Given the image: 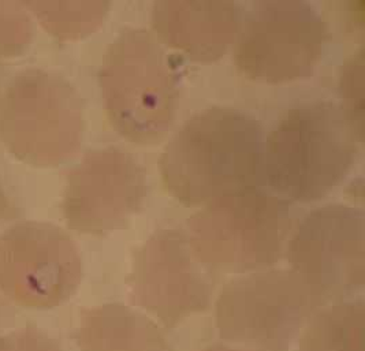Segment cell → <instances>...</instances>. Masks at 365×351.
<instances>
[{
    "instance_id": "obj_17",
    "label": "cell",
    "mask_w": 365,
    "mask_h": 351,
    "mask_svg": "<svg viewBox=\"0 0 365 351\" xmlns=\"http://www.w3.org/2000/svg\"><path fill=\"white\" fill-rule=\"evenodd\" d=\"M34 25L24 6L0 3V58H17L31 46Z\"/></svg>"
},
{
    "instance_id": "obj_6",
    "label": "cell",
    "mask_w": 365,
    "mask_h": 351,
    "mask_svg": "<svg viewBox=\"0 0 365 351\" xmlns=\"http://www.w3.org/2000/svg\"><path fill=\"white\" fill-rule=\"evenodd\" d=\"M326 305L292 269L238 275L215 300L222 342L250 351H292L316 310Z\"/></svg>"
},
{
    "instance_id": "obj_11",
    "label": "cell",
    "mask_w": 365,
    "mask_h": 351,
    "mask_svg": "<svg viewBox=\"0 0 365 351\" xmlns=\"http://www.w3.org/2000/svg\"><path fill=\"white\" fill-rule=\"evenodd\" d=\"M145 197V174L133 156L98 150L68 174L62 214L67 227L80 234H110L132 220Z\"/></svg>"
},
{
    "instance_id": "obj_20",
    "label": "cell",
    "mask_w": 365,
    "mask_h": 351,
    "mask_svg": "<svg viewBox=\"0 0 365 351\" xmlns=\"http://www.w3.org/2000/svg\"><path fill=\"white\" fill-rule=\"evenodd\" d=\"M14 316H16V313H14V310L11 309L10 302L7 301V300L1 295V293H0V332H1L3 328H6V327H9L10 324H13Z\"/></svg>"
},
{
    "instance_id": "obj_14",
    "label": "cell",
    "mask_w": 365,
    "mask_h": 351,
    "mask_svg": "<svg viewBox=\"0 0 365 351\" xmlns=\"http://www.w3.org/2000/svg\"><path fill=\"white\" fill-rule=\"evenodd\" d=\"M364 300L329 302L308 320L294 351H363Z\"/></svg>"
},
{
    "instance_id": "obj_4",
    "label": "cell",
    "mask_w": 365,
    "mask_h": 351,
    "mask_svg": "<svg viewBox=\"0 0 365 351\" xmlns=\"http://www.w3.org/2000/svg\"><path fill=\"white\" fill-rule=\"evenodd\" d=\"M104 108L113 127L132 142L150 145L173 123L177 66L147 31L128 29L106 52L100 68Z\"/></svg>"
},
{
    "instance_id": "obj_13",
    "label": "cell",
    "mask_w": 365,
    "mask_h": 351,
    "mask_svg": "<svg viewBox=\"0 0 365 351\" xmlns=\"http://www.w3.org/2000/svg\"><path fill=\"white\" fill-rule=\"evenodd\" d=\"M76 339L80 351H170L160 324L138 308L114 302L85 309Z\"/></svg>"
},
{
    "instance_id": "obj_15",
    "label": "cell",
    "mask_w": 365,
    "mask_h": 351,
    "mask_svg": "<svg viewBox=\"0 0 365 351\" xmlns=\"http://www.w3.org/2000/svg\"><path fill=\"white\" fill-rule=\"evenodd\" d=\"M22 6L31 10L41 26L59 40H80L93 33L104 21L110 9V4L106 1H25Z\"/></svg>"
},
{
    "instance_id": "obj_8",
    "label": "cell",
    "mask_w": 365,
    "mask_h": 351,
    "mask_svg": "<svg viewBox=\"0 0 365 351\" xmlns=\"http://www.w3.org/2000/svg\"><path fill=\"white\" fill-rule=\"evenodd\" d=\"M284 257L326 303L360 297L365 285V216L360 208L329 204L293 227Z\"/></svg>"
},
{
    "instance_id": "obj_2",
    "label": "cell",
    "mask_w": 365,
    "mask_h": 351,
    "mask_svg": "<svg viewBox=\"0 0 365 351\" xmlns=\"http://www.w3.org/2000/svg\"><path fill=\"white\" fill-rule=\"evenodd\" d=\"M361 144L339 105L299 104L264 138V186L290 204L320 201L348 178Z\"/></svg>"
},
{
    "instance_id": "obj_5",
    "label": "cell",
    "mask_w": 365,
    "mask_h": 351,
    "mask_svg": "<svg viewBox=\"0 0 365 351\" xmlns=\"http://www.w3.org/2000/svg\"><path fill=\"white\" fill-rule=\"evenodd\" d=\"M83 135L81 98L48 70L26 68L0 98V141L19 162L56 167L78 151Z\"/></svg>"
},
{
    "instance_id": "obj_12",
    "label": "cell",
    "mask_w": 365,
    "mask_h": 351,
    "mask_svg": "<svg viewBox=\"0 0 365 351\" xmlns=\"http://www.w3.org/2000/svg\"><path fill=\"white\" fill-rule=\"evenodd\" d=\"M242 10L230 1H160L153 6L156 36L196 62H215L235 43Z\"/></svg>"
},
{
    "instance_id": "obj_19",
    "label": "cell",
    "mask_w": 365,
    "mask_h": 351,
    "mask_svg": "<svg viewBox=\"0 0 365 351\" xmlns=\"http://www.w3.org/2000/svg\"><path fill=\"white\" fill-rule=\"evenodd\" d=\"M19 216V209L17 205L7 196L3 184L0 182V221L13 220Z\"/></svg>"
},
{
    "instance_id": "obj_21",
    "label": "cell",
    "mask_w": 365,
    "mask_h": 351,
    "mask_svg": "<svg viewBox=\"0 0 365 351\" xmlns=\"http://www.w3.org/2000/svg\"><path fill=\"white\" fill-rule=\"evenodd\" d=\"M199 351H250L247 349H242V347H238V346H234V345H229V343H214V345H210L204 349H201Z\"/></svg>"
},
{
    "instance_id": "obj_9",
    "label": "cell",
    "mask_w": 365,
    "mask_h": 351,
    "mask_svg": "<svg viewBox=\"0 0 365 351\" xmlns=\"http://www.w3.org/2000/svg\"><path fill=\"white\" fill-rule=\"evenodd\" d=\"M83 281L81 254L63 229L24 220L0 235V293L29 310L68 301Z\"/></svg>"
},
{
    "instance_id": "obj_1",
    "label": "cell",
    "mask_w": 365,
    "mask_h": 351,
    "mask_svg": "<svg viewBox=\"0 0 365 351\" xmlns=\"http://www.w3.org/2000/svg\"><path fill=\"white\" fill-rule=\"evenodd\" d=\"M264 132L257 119L230 107L202 110L183 123L162 153L167 193L185 206L262 189Z\"/></svg>"
},
{
    "instance_id": "obj_16",
    "label": "cell",
    "mask_w": 365,
    "mask_h": 351,
    "mask_svg": "<svg viewBox=\"0 0 365 351\" xmlns=\"http://www.w3.org/2000/svg\"><path fill=\"white\" fill-rule=\"evenodd\" d=\"M342 105L339 107L348 119L353 132L363 142L364 137V51L353 55L345 66L339 81Z\"/></svg>"
},
{
    "instance_id": "obj_18",
    "label": "cell",
    "mask_w": 365,
    "mask_h": 351,
    "mask_svg": "<svg viewBox=\"0 0 365 351\" xmlns=\"http://www.w3.org/2000/svg\"><path fill=\"white\" fill-rule=\"evenodd\" d=\"M0 351H62L61 345L44 330L26 325L0 332Z\"/></svg>"
},
{
    "instance_id": "obj_7",
    "label": "cell",
    "mask_w": 365,
    "mask_h": 351,
    "mask_svg": "<svg viewBox=\"0 0 365 351\" xmlns=\"http://www.w3.org/2000/svg\"><path fill=\"white\" fill-rule=\"evenodd\" d=\"M327 37L326 22L305 1L256 3L234 43L235 67L260 84L305 80L315 73Z\"/></svg>"
},
{
    "instance_id": "obj_3",
    "label": "cell",
    "mask_w": 365,
    "mask_h": 351,
    "mask_svg": "<svg viewBox=\"0 0 365 351\" xmlns=\"http://www.w3.org/2000/svg\"><path fill=\"white\" fill-rule=\"evenodd\" d=\"M293 227L292 204L262 187L204 205L189 219L185 233L211 273L238 276L275 267Z\"/></svg>"
},
{
    "instance_id": "obj_10",
    "label": "cell",
    "mask_w": 365,
    "mask_h": 351,
    "mask_svg": "<svg viewBox=\"0 0 365 351\" xmlns=\"http://www.w3.org/2000/svg\"><path fill=\"white\" fill-rule=\"evenodd\" d=\"M210 275L183 230L159 229L134 254L130 295L134 305L158 324L175 328L210 308Z\"/></svg>"
}]
</instances>
